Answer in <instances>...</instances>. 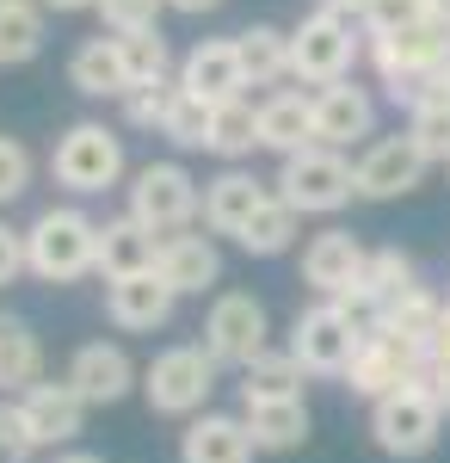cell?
<instances>
[{"instance_id": "6da1fadb", "label": "cell", "mask_w": 450, "mask_h": 463, "mask_svg": "<svg viewBox=\"0 0 450 463\" xmlns=\"http://www.w3.org/2000/svg\"><path fill=\"white\" fill-rule=\"evenodd\" d=\"M25 260L43 285H74V279L99 272V222L74 204H50L25 229Z\"/></svg>"}, {"instance_id": "7a4b0ae2", "label": "cell", "mask_w": 450, "mask_h": 463, "mask_svg": "<svg viewBox=\"0 0 450 463\" xmlns=\"http://www.w3.org/2000/svg\"><path fill=\"white\" fill-rule=\"evenodd\" d=\"M272 192L290 204L296 216H327L352 204V192H358V167H352L340 148H303V155H284V167H277Z\"/></svg>"}, {"instance_id": "3957f363", "label": "cell", "mask_w": 450, "mask_h": 463, "mask_svg": "<svg viewBox=\"0 0 450 463\" xmlns=\"http://www.w3.org/2000/svg\"><path fill=\"white\" fill-rule=\"evenodd\" d=\"M204 211V192H198V179L185 174L179 161H148L136 167L130 179V216H136L148 235H185L192 229V216Z\"/></svg>"}, {"instance_id": "277c9868", "label": "cell", "mask_w": 450, "mask_h": 463, "mask_svg": "<svg viewBox=\"0 0 450 463\" xmlns=\"http://www.w3.org/2000/svg\"><path fill=\"white\" fill-rule=\"evenodd\" d=\"M450 56V37L426 19V25H401V32H370V62H377L382 87L395 99H414L432 74L445 69Z\"/></svg>"}, {"instance_id": "5b68a950", "label": "cell", "mask_w": 450, "mask_h": 463, "mask_svg": "<svg viewBox=\"0 0 450 463\" xmlns=\"http://www.w3.org/2000/svg\"><path fill=\"white\" fill-rule=\"evenodd\" d=\"M364 334H370V327L358 316H346L340 303H314V309H303L296 327H290V353L303 358L309 377H346L358 346H364Z\"/></svg>"}, {"instance_id": "8992f818", "label": "cell", "mask_w": 450, "mask_h": 463, "mask_svg": "<svg viewBox=\"0 0 450 463\" xmlns=\"http://www.w3.org/2000/svg\"><path fill=\"white\" fill-rule=\"evenodd\" d=\"M216 390V358L204 346H167L142 371V395L155 414H198Z\"/></svg>"}, {"instance_id": "52a82bcc", "label": "cell", "mask_w": 450, "mask_h": 463, "mask_svg": "<svg viewBox=\"0 0 450 463\" xmlns=\"http://www.w3.org/2000/svg\"><path fill=\"white\" fill-rule=\"evenodd\" d=\"M438 427H445V408L419 390V383L370 402V432H377V445L389 458H426L438 445Z\"/></svg>"}, {"instance_id": "ba28073f", "label": "cell", "mask_w": 450, "mask_h": 463, "mask_svg": "<svg viewBox=\"0 0 450 463\" xmlns=\"http://www.w3.org/2000/svg\"><path fill=\"white\" fill-rule=\"evenodd\" d=\"M352 62H358V37H352V19L309 13V19L290 32V80L333 87V80H346V74H352Z\"/></svg>"}, {"instance_id": "9c48e42d", "label": "cell", "mask_w": 450, "mask_h": 463, "mask_svg": "<svg viewBox=\"0 0 450 463\" xmlns=\"http://www.w3.org/2000/svg\"><path fill=\"white\" fill-rule=\"evenodd\" d=\"M204 353L216 364H235V371H247L259 353H272L266 346V303L247 290H222L204 316Z\"/></svg>"}, {"instance_id": "30bf717a", "label": "cell", "mask_w": 450, "mask_h": 463, "mask_svg": "<svg viewBox=\"0 0 450 463\" xmlns=\"http://www.w3.org/2000/svg\"><path fill=\"white\" fill-rule=\"evenodd\" d=\"M50 167H56V179L69 185V192H111L117 185V174H124V143L105 130V124H74L69 137L56 143V155H50Z\"/></svg>"}, {"instance_id": "8fae6325", "label": "cell", "mask_w": 450, "mask_h": 463, "mask_svg": "<svg viewBox=\"0 0 450 463\" xmlns=\"http://www.w3.org/2000/svg\"><path fill=\"white\" fill-rule=\"evenodd\" d=\"M432 358H419L414 346H401V340H389V334H364V346H358V358H352L346 371V390L364 395V402H382V395L408 390V383H419V371H426Z\"/></svg>"}, {"instance_id": "7c38bea8", "label": "cell", "mask_w": 450, "mask_h": 463, "mask_svg": "<svg viewBox=\"0 0 450 463\" xmlns=\"http://www.w3.org/2000/svg\"><path fill=\"white\" fill-rule=\"evenodd\" d=\"M19 420H25L37 451H56V445H74V439H80L87 402H80V390H74L69 377H62V383L43 377V383H32V390L19 395Z\"/></svg>"}, {"instance_id": "4fadbf2b", "label": "cell", "mask_w": 450, "mask_h": 463, "mask_svg": "<svg viewBox=\"0 0 450 463\" xmlns=\"http://www.w3.org/2000/svg\"><path fill=\"white\" fill-rule=\"evenodd\" d=\"M426 148L414 137H382V143L364 148L358 161V198H408L419 179H426Z\"/></svg>"}, {"instance_id": "5bb4252c", "label": "cell", "mask_w": 450, "mask_h": 463, "mask_svg": "<svg viewBox=\"0 0 450 463\" xmlns=\"http://www.w3.org/2000/svg\"><path fill=\"white\" fill-rule=\"evenodd\" d=\"M179 290L161 279V272H136V279H111L105 285V316L117 321L124 334H155V327H167L173 316Z\"/></svg>"}, {"instance_id": "9a60e30c", "label": "cell", "mask_w": 450, "mask_h": 463, "mask_svg": "<svg viewBox=\"0 0 450 463\" xmlns=\"http://www.w3.org/2000/svg\"><path fill=\"white\" fill-rule=\"evenodd\" d=\"M69 383L80 390L87 408H111V402H124V395L136 390V364H130L124 346H111V340H87L69 358Z\"/></svg>"}, {"instance_id": "2e32d148", "label": "cell", "mask_w": 450, "mask_h": 463, "mask_svg": "<svg viewBox=\"0 0 450 463\" xmlns=\"http://www.w3.org/2000/svg\"><path fill=\"white\" fill-rule=\"evenodd\" d=\"M179 87H185V93H198L204 106L241 99V87H247L241 43H235V37H204V43L185 56V69H179Z\"/></svg>"}, {"instance_id": "e0dca14e", "label": "cell", "mask_w": 450, "mask_h": 463, "mask_svg": "<svg viewBox=\"0 0 450 463\" xmlns=\"http://www.w3.org/2000/svg\"><path fill=\"white\" fill-rule=\"evenodd\" d=\"M370 124H377V106H370V93H364V87L333 80V87H321V93H314V143H321V148L358 143V137H370Z\"/></svg>"}, {"instance_id": "ac0fdd59", "label": "cell", "mask_w": 450, "mask_h": 463, "mask_svg": "<svg viewBox=\"0 0 450 463\" xmlns=\"http://www.w3.org/2000/svg\"><path fill=\"white\" fill-rule=\"evenodd\" d=\"M253 432L241 414H198L179 439V463H253Z\"/></svg>"}, {"instance_id": "d6986e66", "label": "cell", "mask_w": 450, "mask_h": 463, "mask_svg": "<svg viewBox=\"0 0 450 463\" xmlns=\"http://www.w3.org/2000/svg\"><path fill=\"white\" fill-rule=\"evenodd\" d=\"M266 198H272V192H266V179L229 167V174H216L204 185V229H216V235H241Z\"/></svg>"}, {"instance_id": "ffe728a7", "label": "cell", "mask_w": 450, "mask_h": 463, "mask_svg": "<svg viewBox=\"0 0 450 463\" xmlns=\"http://www.w3.org/2000/svg\"><path fill=\"white\" fill-rule=\"evenodd\" d=\"M155 260H161V235H148L136 216H111V222H99V272H105V285H111V279L155 272Z\"/></svg>"}, {"instance_id": "44dd1931", "label": "cell", "mask_w": 450, "mask_h": 463, "mask_svg": "<svg viewBox=\"0 0 450 463\" xmlns=\"http://www.w3.org/2000/svg\"><path fill=\"white\" fill-rule=\"evenodd\" d=\"M155 272H161L179 297H198V290H210L216 279H222V253L210 248V235H167Z\"/></svg>"}, {"instance_id": "7402d4cb", "label": "cell", "mask_w": 450, "mask_h": 463, "mask_svg": "<svg viewBox=\"0 0 450 463\" xmlns=\"http://www.w3.org/2000/svg\"><path fill=\"white\" fill-rule=\"evenodd\" d=\"M259 148H277V155L314 148V99H303L296 87L272 93V99L259 106Z\"/></svg>"}, {"instance_id": "603a6c76", "label": "cell", "mask_w": 450, "mask_h": 463, "mask_svg": "<svg viewBox=\"0 0 450 463\" xmlns=\"http://www.w3.org/2000/svg\"><path fill=\"white\" fill-rule=\"evenodd\" d=\"M69 80L87 99H124V93H130V69H124L117 37H87L69 56Z\"/></svg>"}, {"instance_id": "cb8c5ba5", "label": "cell", "mask_w": 450, "mask_h": 463, "mask_svg": "<svg viewBox=\"0 0 450 463\" xmlns=\"http://www.w3.org/2000/svg\"><path fill=\"white\" fill-rule=\"evenodd\" d=\"M438 321H445V303L432 297V290H408L395 309H382L370 327L389 334V340H401V346H414L419 358H432V334H438Z\"/></svg>"}, {"instance_id": "d4e9b609", "label": "cell", "mask_w": 450, "mask_h": 463, "mask_svg": "<svg viewBox=\"0 0 450 463\" xmlns=\"http://www.w3.org/2000/svg\"><path fill=\"white\" fill-rule=\"evenodd\" d=\"M241 420L259 451H296L309 439V408L303 402H241Z\"/></svg>"}, {"instance_id": "484cf974", "label": "cell", "mask_w": 450, "mask_h": 463, "mask_svg": "<svg viewBox=\"0 0 450 463\" xmlns=\"http://www.w3.org/2000/svg\"><path fill=\"white\" fill-rule=\"evenodd\" d=\"M32 383H43V346L19 316H0V390L25 395Z\"/></svg>"}, {"instance_id": "4316f807", "label": "cell", "mask_w": 450, "mask_h": 463, "mask_svg": "<svg viewBox=\"0 0 450 463\" xmlns=\"http://www.w3.org/2000/svg\"><path fill=\"white\" fill-rule=\"evenodd\" d=\"M303 358L290 353H259L253 364L241 371V402H303Z\"/></svg>"}, {"instance_id": "83f0119b", "label": "cell", "mask_w": 450, "mask_h": 463, "mask_svg": "<svg viewBox=\"0 0 450 463\" xmlns=\"http://www.w3.org/2000/svg\"><path fill=\"white\" fill-rule=\"evenodd\" d=\"M408 106H414V118H408V137L426 148V161H445V167H450V87L432 74V80L419 87Z\"/></svg>"}, {"instance_id": "f1b7e54d", "label": "cell", "mask_w": 450, "mask_h": 463, "mask_svg": "<svg viewBox=\"0 0 450 463\" xmlns=\"http://www.w3.org/2000/svg\"><path fill=\"white\" fill-rule=\"evenodd\" d=\"M235 43H241L247 87H272V80L290 74V32H277V25H253V32H241Z\"/></svg>"}, {"instance_id": "f546056e", "label": "cell", "mask_w": 450, "mask_h": 463, "mask_svg": "<svg viewBox=\"0 0 450 463\" xmlns=\"http://www.w3.org/2000/svg\"><path fill=\"white\" fill-rule=\"evenodd\" d=\"M43 50V6L37 0H6L0 6V69H19Z\"/></svg>"}, {"instance_id": "4dcf8cb0", "label": "cell", "mask_w": 450, "mask_h": 463, "mask_svg": "<svg viewBox=\"0 0 450 463\" xmlns=\"http://www.w3.org/2000/svg\"><path fill=\"white\" fill-rule=\"evenodd\" d=\"M259 148V106H247V99H222V106L210 111V155H222V161H241Z\"/></svg>"}, {"instance_id": "1f68e13d", "label": "cell", "mask_w": 450, "mask_h": 463, "mask_svg": "<svg viewBox=\"0 0 450 463\" xmlns=\"http://www.w3.org/2000/svg\"><path fill=\"white\" fill-rule=\"evenodd\" d=\"M414 285V260L401 248H377L370 253V266H364V297H370V316H382V309H395Z\"/></svg>"}, {"instance_id": "d6a6232c", "label": "cell", "mask_w": 450, "mask_h": 463, "mask_svg": "<svg viewBox=\"0 0 450 463\" xmlns=\"http://www.w3.org/2000/svg\"><path fill=\"white\" fill-rule=\"evenodd\" d=\"M235 241H241L247 253H259V260H266V253H284L290 241H296V211H290V204H284V198L272 192V198L253 211V222H247Z\"/></svg>"}, {"instance_id": "836d02e7", "label": "cell", "mask_w": 450, "mask_h": 463, "mask_svg": "<svg viewBox=\"0 0 450 463\" xmlns=\"http://www.w3.org/2000/svg\"><path fill=\"white\" fill-rule=\"evenodd\" d=\"M117 50H124L130 87L167 80V69H173V56H167V37H161V25H155V32H124V37H117Z\"/></svg>"}, {"instance_id": "e575fe53", "label": "cell", "mask_w": 450, "mask_h": 463, "mask_svg": "<svg viewBox=\"0 0 450 463\" xmlns=\"http://www.w3.org/2000/svg\"><path fill=\"white\" fill-rule=\"evenodd\" d=\"M179 93H185L179 80H148V87H130V93H124V118H130L136 130H167Z\"/></svg>"}, {"instance_id": "d590c367", "label": "cell", "mask_w": 450, "mask_h": 463, "mask_svg": "<svg viewBox=\"0 0 450 463\" xmlns=\"http://www.w3.org/2000/svg\"><path fill=\"white\" fill-rule=\"evenodd\" d=\"M210 111L216 106H204L198 93H179V106H173V118H167V143L173 148H210Z\"/></svg>"}, {"instance_id": "8d00e7d4", "label": "cell", "mask_w": 450, "mask_h": 463, "mask_svg": "<svg viewBox=\"0 0 450 463\" xmlns=\"http://www.w3.org/2000/svg\"><path fill=\"white\" fill-rule=\"evenodd\" d=\"M161 6L167 0H99V19L111 25V32H155L161 25Z\"/></svg>"}, {"instance_id": "74e56055", "label": "cell", "mask_w": 450, "mask_h": 463, "mask_svg": "<svg viewBox=\"0 0 450 463\" xmlns=\"http://www.w3.org/2000/svg\"><path fill=\"white\" fill-rule=\"evenodd\" d=\"M25 185H32V148L19 137H0V204L25 198Z\"/></svg>"}, {"instance_id": "f35d334b", "label": "cell", "mask_w": 450, "mask_h": 463, "mask_svg": "<svg viewBox=\"0 0 450 463\" xmlns=\"http://www.w3.org/2000/svg\"><path fill=\"white\" fill-rule=\"evenodd\" d=\"M432 19V0H377L370 6V32H401V25H426Z\"/></svg>"}, {"instance_id": "ab89813d", "label": "cell", "mask_w": 450, "mask_h": 463, "mask_svg": "<svg viewBox=\"0 0 450 463\" xmlns=\"http://www.w3.org/2000/svg\"><path fill=\"white\" fill-rule=\"evenodd\" d=\"M32 432L19 420V402H0V463H32Z\"/></svg>"}, {"instance_id": "60d3db41", "label": "cell", "mask_w": 450, "mask_h": 463, "mask_svg": "<svg viewBox=\"0 0 450 463\" xmlns=\"http://www.w3.org/2000/svg\"><path fill=\"white\" fill-rule=\"evenodd\" d=\"M19 272H32V260H25V235L0 222V285H13Z\"/></svg>"}, {"instance_id": "b9f144b4", "label": "cell", "mask_w": 450, "mask_h": 463, "mask_svg": "<svg viewBox=\"0 0 450 463\" xmlns=\"http://www.w3.org/2000/svg\"><path fill=\"white\" fill-rule=\"evenodd\" d=\"M419 390H426V395H432V402L450 414V364H438V358H432V364L419 371Z\"/></svg>"}, {"instance_id": "7bdbcfd3", "label": "cell", "mask_w": 450, "mask_h": 463, "mask_svg": "<svg viewBox=\"0 0 450 463\" xmlns=\"http://www.w3.org/2000/svg\"><path fill=\"white\" fill-rule=\"evenodd\" d=\"M370 6L377 0H321V13H333V19H370Z\"/></svg>"}, {"instance_id": "ee69618b", "label": "cell", "mask_w": 450, "mask_h": 463, "mask_svg": "<svg viewBox=\"0 0 450 463\" xmlns=\"http://www.w3.org/2000/svg\"><path fill=\"white\" fill-rule=\"evenodd\" d=\"M432 358L450 364V303H445V321H438V334H432Z\"/></svg>"}, {"instance_id": "f6af8a7d", "label": "cell", "mask_w": 450, "mask_h": 463, "mask_svg": "<svg viewBox=\"0 0 450 463\" xmlns=\"http://www.w3.org/2000/svg\"><path fill=\"white\" fill-rule=\"evenodd\" d=\"M432 25L450 37V0H432Z\"/></svg>"}, {"instance_id": "bcb514c9", "label": "cell", "mask_w": 450, "mask_h": 463, "mask_svg": "<svg viewBox=\"0 0 450 463\" xmlns=\"http://www.w3.org/2000/svg\"><path fill=\"white\" fill-rule=\"evenodd\" d=\"M167 6H179V13H210V6H222V0H167Z\"/></svg>"}, {"instance_id": "7dc6e473", "label": "cell", "mask_w": 450, "mask_h": 463, "mask_svg": "<svg viewBox=\"0 0 450 463\" xmlns=\"http://www.w3.org/2000/svg\"><path fill=\"white\" fill-rule=\"evenodd\" d=\"M43 6H56V13H80V6H99V0H43Z\"/></svg>"}, {"instance_id": "c3c4849f", "label": "cell", "mask_w": 450, "mask_h": 463, "mask_svg": "<svg viewBox=\"0 0 450 463\" xmlns=\"http://www.w3.org/2000/svg\"><path fill=\"white\" fill-rule=\"evenodd\" d=\"M56 463H105V458H93V451H62Z\"/></svg>"}, {"instance_id": "681fc988", "label": "cell", "mask_w": 450, "mask_h": 463, "mask_svg": "<svg viewBox=\"0 0 450 463\" xmlns=\"http://www.w3.org/2000/svg\"><path fill=\"white\" fill-rule=\"evenodd\" d=\"M438 80H445V87H450V56H445V69H438Z\"/></svg>"}, {"instance_id": "f907efd6", "label": "cell", "mask_w": 450, "mask_h": 463, "mask_svg": "<svg viewBox=\"0 0 450 463\" xmlns=\"http://www.w3.org/2000/svg\"><path fill=\"white\" fill-rule=\"evenodd\" d=\"M0 6H6V0H0Z\"/></svg>"}]
</instances>
